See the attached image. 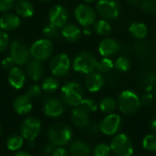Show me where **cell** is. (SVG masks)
Listing matches in <instances>:
<instances>
[{
    "instance_id": "obj_4",
    "label": "cell",
    "mask_w": 156,
    "mask_h": 156,
    "mask_svg": "<svg viewBox=\"0 0 156 156\" xmlns=\"http://www.w3.org/2000/svg\"><path fill=\"white\" fill-rule=\"evenodd\" d=\"M111 149L118 156H132L134 152L131 138L125 133L116 134L111 142Z\"/></svg>"
},
{
    "instance_id": "obj_55",
    "label": "cell",
    "mask_w": 156,
    "mask_h": 156,
    "mask_svg": "<svg viewBox=\"0 0 156 156\" xmlns=\"http://www.w3.org/2000/svg\"><path fill=\"white\" fill-rule=\"evenodd\" d=\"M155 96H156V90H155Z\"/></svg>"
},
{
    "instance_id": "obj_33",
    "label": "cell",
    "mask_w": 156,
    "mask_h": 156,
    "mask_svg": "<svg viewBox=\"0 0 156 156\" xmlns=\"http://www.w3.org/2000/svg\"><path fill=\"white\" fill-rule=\"evenodd\" d=\"M58 88V81L55 78H47L42 83V89L46 92H54Z\"/></svg>"
},
{
    "instance_id": "obj_2",
    "label": "cell",
    "mask_w": 156,
    "mask_h": 156,
    "mask_svg": "<svg viewBox=\"0 0 156 156\" xmlns=\"http://www.w3.org/2000/svg\"><path fill=\"white\" fill-rule=\"evenodd\" d=\"M48 136L51 144L57 146H63L67 144L72 137L71 129L64 123H56L50 127Z\"/></svg>"
},
{
    "instance_id": "obj_3",
    "label": "cell",
    "mask_w": 156,
    "mask_h": 156,
    "mask_svg": "<svg viewBox=\"0 0 156 156\" xmlns=\"http://www.w3.org/2000/svg\"><path fill=\"white\" fill-rule=\"evenodd\" d=\"M61 98L66 104L78 107L83 99L82 89L77 82L69 81L62 87Z\"/></svg>"
},
{
    "instance_id": "obj_21",
    "label": "cell",
    "mask_w": 156,
    "mask_h": 156,
    "mask_svg": "<svg viewBox=\"0 0 156 156\" xmlns=\"http://www.w3.org/2000/svg\"><path fill=\"white\" fill-rule=\"evenodd\" d=\"M90 153V145L81 140L74 141L69 146V154L72 156H89Z\"/></svg>"
},
{
    "instance_id": "obj_38",
    "label": "cell",
    "mask_w": 156,
    "mask_h": 156,
    "mask_svg": "<svg viewBox=\"0 0 156 156\" xmlns=\"http://www.w3.org/2000/svg\"><path fill=\"white\" fill-rule=\"evenodd\" d=\"M41 93V89L38 85H32L28 88L27 90V95L30 98H36L37 96H39V94Z\"/></svg>"
},
{
    "instance_id": "obj_53",
    "label": "cell",
    "mask_w": 156,
    "mask_h": 156,
    "mask_svg": "<svg viewBox=\"0 0 156 156\" xmlns=\"http://www.w3.org/2000/svg\"><path fill=\"white\" fill-rule=\"evenodd\" d=\"M1 133H2V129H1V125H0V135H1Z\"/></svg>"
},
{
    "instance_id": "obj_25",
    "label": "cell",
    "mask_w": 156,
    "mask_h": 156,
    "mask_svg": "<svg viewBox=\"0 0 156 156\" xmlns=\"http://www.w3.org/2000/svg\"><path fill=\"white\" fill-rule=\"evenodd\" d=\"M16 11L23 17H30L34 15L35 9L30 2L27 0H19L16 4Z\"/></svg>"
},
{
    "instance_id": "obj_1",
    "label": "cell",
    "mask_w": 156,
    "mask_h": 156,
    "mask_svg": "<svg viewBox=\"0 0 156 156\" xmlns=\"http://www.w3.org/2000/svg\"><path fill=\"white\" fill-rule=\"evenodd\" d=\"M119 110L123 114H133L141 106L140 97L133 90H126L121 92L118 98Z\"/></svg>"
},
{
    "instance_id": "obj_6",
    "label": "cell",
    "mask_w": 156,
    "mask_h": 156,
    "mask_svg": "<svg viewBox=\"0 0 156 156\" xmlns=\"http://www.w3.org/2000/svg\"><path fill=\"white\" fill-rule=\"evenodd\" d=\"M97 13L105 20H112L118 17L121 6L117 0H99L96 4Z\"/></svg>"
},
{
    "instance_id": "obj_28",
    "label": "cell",
    "mask_w": 156,
    "mask_h": 156,
    "mask_svg": "<svg viewBox=\"0 0 156 156\" xmlns=\"http://www.w3.org/2000/svg\"><path fill=\"white\" fill-rule=\"evenodd\" d=\"M24 143V138L17 134H13L8 137L6 141V146L10 151H17L19 150Z\"/></svg>"
},
{
    "instance_id": "obj_29",
    "label": "cell",
    "mask_w": 156,
    "mask_h": 156,
    "mask_svg": "<svg viewBox=\"0 0 156 156\" xmlns=\"http://www.w3.org/2000/svg\"><path fill=\"white\" fill-rule=\"evenodd\" d=\"M114 67L113 61L109 58H102L100 60H97L96 69L100 73H108Z\"/></svg>"
},
{
    "instance_id": "obj_44",
    "label": "cell",
    "mask_w": 156,
    "mask_h": 156,
    "mask_svg": "<svg viewBox=\"0 0 156 156\" xmlns=\"http://www.w3.org/2000/svg\"><path fill=\"white\" fill-rule=\"evenodd\" d=\"M52 156H68V152L62 147H58L53 151Z\"/></svg>"
},
{
    "instance_id": "obj_24",
    "label": "cell",
    "mask_w": 156,
    "mask_h": 156,
    "mask_svg": "<svg viewBox=\"0 0 156 156\" xmlns=\"http://www.w3.org/2000/svg\"><path fill=\"white\" fill-rule=\"evenodd\" d=\"M43 73H44V69L40 61L35 59L29 63L27 67V74L31 80L35 81L39 80L42 78Z\"/></svg>"
},
{
    "instance_id": "obj_5",
    "label": "cell",
    "mask_w": 156,
    "mask_h": 156,
    "mask_svg": "<svg viewBox=\"0 0 156 156\" xmlns=\"http://www.w3.org/2000/svg\"><path fill=\"white\" fill-rule=\"evenodd\" d=\"M97 59L90 53L87 51H83L79 53L73 61V69L77 72H80L83 74H90L94 71L96 69Z\"/></svg>"
},
{
    "instance_id": "obj_40",
    "label": "cell",
    "mask_w": 156,
    "mask_h": 156,
    "mask_svg": "<svg viewBox=\"0 0 156 156\" xmlns=\"http://www.w3.org/2000/svg\"><path fill=\"white\" fill-rule=\"evenodd\" d=\"M14 5V0H0V12H6Z\"/></svg>"
},
{
    "instance_id": "obj_43",
    "label": "cell",
    "mask_w": 156,
    "mask_h": 156,
    "mask_svg": "<svg viewBox=\"0 0 156 156\" xmlns=\"http://www.w3.org/2000/svg\"><path fill=\"white\" fill-rule=\"evenodd\" d=\"M14 64H15V62H14V60L11 58V57H6V58H5L2 60V66H3V68L5 69H9L14 68V67H13Z\"/></svg>"
},
{
    "instance_id": "obj_10",
    "label": "cell",
    "mask_w": 156,
    "mask_h": 156,
    "mask_svg": "<svg viewBox=\"0 0 156 156\" xmlns=\"http://www.w3.org/2000/svg\"><path fill=\"white\" fill-rule=\"evenodd\" d=\"M74 16L77 21L83 27H90L96 21V12L87 5H79L74 9Z\"/></svg>"
},
{
    "instance_id": "obj_12",
    "label": "cell",
    "mask_w": 156,
    "mask_h": 156,
    "mask_svg": "<svg viewBox=\"0 0 156 156\" xmlns=\"http://www.w3.org/2000/svg\"><path fill=\"white\" fill-rule=\"evenodd\" d=\"M122 126V119L118 114L110 113L100 123V130L106 135H115Z\"/></svg>"
},
{
    "instance_id": "obj_48",
    "label": "cell",
    "mask_w": 156,
    "mask_h": 156,
    "mask_svg": "<svg viewBox=\"0 0 156 156\" xmlns=\"http://www.w3.org/2000/svg\"><path fill=\"white\" fill-rule=\"evenodd\" d=\"M14 156H31L28 153H27V152H18V153H16V154Z\"/></svg>"
},
{
    "instance_id": "obj_19",
    "label": "cell",
    "mask_w": 156,
    "mask_h": 156,
    "mask_svg": "<svg viewBox=\"0 0 156 156\" xmlns=\"http://www.w3.org/2000/svg\"><path fill=\"white\" fill-rule=\"evenodd\" d=\"M71 121L73 124L79 128H86L90 123V116L80 107H76L71 112Z\"/></svg>"
},
{
    "instance_id": "obj_17",
    "label": "cell",
    "mask_w": 156,
    "mask_h": 156,
    "mask_svg": "<svg viewBox=\"0 0 156 156\" xmlns=\"http://www.w3.org/2000/svg\"><path fill=\"white\" fill-rule=\"evenodd\" d=\"M86 88L90 92H97L104 85V78L100 72H91L88 74L85 81Z\"/></svg>"
},
{
    "instance_id": "obj_31",
    "label": "cell",
    "mask_w": 156,
    "mask_h": 156,
    "mask_svg": "<svg viewBox=\"0 0 156 156\" xmlns=\"http://www.w3.org/2000/svg\"><path fill=\"white\" fill-rule=\"evenodd\" d=\"M143 146L146 151L156 153V134H148L143 140Z\"/></svg>"
},
{
    "instance_id": "obj_51",
    "label": "cell",
    "mask_w": 156,
    "mask_h": 156,
    "mask_svg": "<svg viewBox=\"0 0 156 156\" xmlns=\"http://www.w3.org/2000/svg\"><path fill=\"white\" fill-rule=\"evenodd\" d=\"M28 146L29 147H34L35 146V143H34V141H28Z\"/></svg>"
},
{
    "instance_id": "obj_39",
    "label": "cell",
    "mask_w": 156,
    "mask_h": 156,
    "mask_svg": "<svg viewBox=\"0 0 156 156\" xmlns=\"http://www.w3.org/2000/svg\"><path fill=\"white\" fill-rule=\"evenodd\" d=\"M140 100H141V104H143L144 106H149L152 104L154 101V96L152 92H146L142 96V98H140Z\"/></svg>"
},
{
    "instance_id": "obj_9",
    "label": "cell",
    "mask_w": 156,
    "mask_h": 156,
    "mask_svg": "<svg viewBox=\"0 0 156 156\" xmlns=\"http://www.w3.org/2000/svg\"><path fill=\"white\" fill-rule=\"evenodd\" d=\"M10 57L14 60L15 64L24 65L29 60L30 51L24 43L18 40H15L11 44Z\"/></svg>"
},
{
    "instance_id": "obj_37",
    "label": "cell",
    "mask_w": 156,
    "mask_h": 156,
    "mask_svg": "<svg viewBox=\"0 0 156 156\" xmlns=\"http://www.w3.org/2000/svg\"><path fill=\"white\" fill-rule=\"evenodd\" d=\"M135 51L136 53L141 56V57H144L148 54V51H149V47L147 45L146 42H144V41H139L136 46H135Z\"/></svg>"
},
{
    "instance_id": "obj_42",
    "label": "cell",
    "mask_w": 156,
    "mask_h": 156,
    "mask_svg": "<svg viewBox=\"0 0 156 156\" xmlns=\"http://www.w3.org/2000/svg\"><path fill=\"white\" fill-rule=\"evenodd\" d=\"M8 44V35L5 32L0 31V52L4 51Z\"/></svg>"
},
{
    "instance_id": "obj_8",
    "label": "cell",
    "mask_w": 156,
    "mask_h": 156,
    "mask_svg": "<svg viewBox=\"0 0 156 156\" xmlns=\"http://www.w3.org/2000/svg\"><path fill=\"white\" fill-rule=\"evenodd\" d=\"M40 131H41L40 122L33 117H29L26 119L20 126V132L22 137L27 139V141H34L40 133Z\"/></svg>"
},
{
    "instance_id": "obj_46",
    "label": "cell",
    "mask_w": 156,
    "mask_h": 156,
    "mask_svg": "<svg viewBox=\"0 0 156 156\" xmlns=\"http://www.w3.org/2000/svg\"><path fill=\"white\" fill-rule=\"evenodd\" d=\"M90 132L92 133H97L98 132H101L100 130V124L98 123H93L91 126H90Z\"/></svg>"
},
{
    "instance_id": "obj_20",
    "label": "cell",
    "mask_w": 156,
    "mask_h": 156,
    "mask_svg": "<svg viewBox=\"0 0 156 156\" xmlns=\"http://www.w3.org/2000/svg\"><path fill=\"white\" fill-rule=\"evenodd\" d=\"M20 26V18L11 13L3 15L0 17V27L4 30H14Z\"/></svg>"
},
{
    "instance_id": "obj_26",
    "label": "cell",
    "mask_w": 156,
    "mask_h": 156,
    "mask_svg": "<svg viewBox=\"0 0 156 156\" xmlns=\"http://www.w3.org/2000/svg\"><path fill=\"white\" fill-rule=\"evenodd\" d=\"M94 30L98 35L105 37V36L110 34V32L112 30V27H111L110 23L107 20L101 19V20L95 21V23H94Z\"/></svg>"
},
{
    "instance_id": "obj_35",
    "label": "cell",
    "mask_w": 156,
    "mask_h": 156,
    "mask_svg": "<svg viewBox=\"0 0 156 156\" xmlns=\"http://www.w3.org/2000/svg\"><path fill=\"white\" fill-rule=\"evenodd\" d=\"M142 83L144 87H154L156 84V74L153 71H146L142 75Z\"/></svg>"
},
{
    "instance_id": "obj_47",
    "label": "cell",
    "mask_w": 156,
    "mask_h": 156,
    "mask_svg": "<svg viewBox=\"0 0 156 156\" xmlns=\"http://www.w3.org/2000/svg\"><path fill=\"white\" fill-rule=\"evenodd\" d=\"M150 126H151L152 131H153V132H154V133L156 134V118H154V119L151 122Z\"/></svg>"
},
{
    "instance_id": "obj_18",
    "label": "cell",
    "mask_w": 156,
    "mask_h": 156,
    "mask_svg": "<svg viewBox=\"0 0 156 156\" xmlns=\"http://www.w3.org/2000/svg\"><path fill=\"white\" fill-rule=\"evenodd\" d=\"M14 109L19 115L27 114L32 110L31 98L27 95H20L14 101Z\"/></svg>"
},
{
    "instance_id": "obj_16",
    "label": "cell",
    "mask_w": 156,
    "mask_h": 156,
    "mask_svg": "<svg viewBox=\"0 0 156 156\" xmlns=\"http://www.w3.org/2000/svg\"><path fill=\"white\" fill-rule=\"evenodd\" d=\"M7 80L11 87H13L16 90L21 89L26 81V75L24 71L17 67H14L10 69L8 76H7Z\"/></svg>"
},
{
    "instance_id": "obj_22",
    "label": "cell",
    "mask_w": 156,
    "mask_h": 156,
    "mask_svg": "<svg viewBox=\"0 0 156 156\" xmlns=\"http://www.w3.org/2000/svg\"><path fill=\"white\" fill-rule=\"evenodd\" d=\"M80 33L81 32H80V29L79 28V27H77L74 24L65 25L61 30V34H62L63 37L69 42L77 41L80 37Z\"/></svg>"
},
{
    "instance_id": "obj_45",
    "label": "cell",
    "mask_w": 156,
    "mask_h": 156,
    "mask_svg": "<svg viewBox=\"0 0 156 156\" xmlns=\"http://www.w3.org/2000/svg\"><path fill=\"white\" fill-rule=\"evenodd\" d=\"M55 150V145L53 144H50L48 145H47L44 149V153L47 154V155H49V154H52L53 151Z\"/></svg>"
},
{
    "instance_id": "obj_36",
    "label": "cell",
    "mask_w": 156,
    "mask_h": 156,
    "mask_svg": "<svg viewBox=\"0 0 156 156\" xmlns=\"http://www.w3.org/2000/svg\"><path fill=\"white\" fill-rule=\"evenodd\" d=\"M141 7L145 12L156 14V0H144L142 1Z\"/></svg>"
},
{
    "instance_id": "obj_23",
    "label": "cell",
    "mask_w": 156,
    "mask_h": 156,
    "mask_svg": "<svg viewBox=\"0 0 156 156\" xmlns=\"http://www.w3.org/2000/svg\"><path fill=\"white\" fill-rule=\"evenodd\" d=\"M129 33L137 39H144L148 34V28L143 22H133L129 27Z\"/></svg>"
},
{
    "instance_id": "obj_50",
    "label": "cell",
    "mask_w": 156,
    "mask_h": 156,
    "mask_svg": "<svg viewBox=\"0 0 156 156\" xmlns=\"http://www.w3.org/2000/svg\"><path fill=\"white\" fill-rule=\"evenodd\" d=\"M126 1L131 5H137L138 3L141 2V0H126Z\"/></svg>"
},
{
    "instance_id": "obj_15",
    "label": "cell",
    "mask_w": 156,
    "mask_h": 156,
    "mask_svg": "<svg viewBox=\"0 0 156 156\" xmlns=\"http://www.w3.org/2000/svg\"><path fill=\"white\" fill-rule=\"evenodd\" d=\"M64 112V106L58 99H49L44 105V113L51 118L61 116Z\"/></svg>"
},
{
    "instance_id": "obj_49",
    "label": "cell",
    "mask_w": 156,
    "mask_h": 156,
    "mask_svg": "<svg viewBox=\"0 0 156 156\" xmlns=\"http://www.w3.org/2000/svg\"><path fill=\"white\" fill-rule=\"evenodd\" d=\"M83 33H84L85 35H90V34H91V29H90L89 27H85V28H84V30H83Z\"/></svg>"
},
{
    "instance_id": "obj_30",
    "label": "cell",
    "mask_w": 156,
    "mask_h": 156,
    "mask_svg": "<svg viewBox=\"0 0 156 156\" xmlns=\"http://www.w3.org/2000/svg\"><path fill=\"white\" fill-rule=\"evenodd\" d=\"M80 107L83 109L85 112H87L88 113H90V112H94L95 111H97L98 103L92 98H86V99H82L80 104Z\"/></svg>"
},
{
    "instance_id": "obj_54",
    "label": "cell",
    "mask_w": 156,
    "mask_h": 156,
    "mask_svg": "<svg viewBox=\"0 0 156 156\" xmlns=\"http://www.w3.org/2000/svg\"><path fill=\"white\" fill-rule=\"evenodd\" d=\"M42 1H49V0H42Z\"/></svg>"
},
{
    "instance_id": "obj_13",
    "label": "cell",
    "mask_w": 156,
    "mask_h": 156,
    "mask_svg": "<svg viewBox=\"0 0 156 156\" xmlns=\"http://www.w3.org/2000/svg\"><path fill=\"white\" fill-rule=\"evenodd\" d=\"M69 15L67 9L62 5H55L48 13V20L51 26L60 28L66 25Z\"/></svg>"
},
{
    "instance_id": "obj_32",
    "label": "cell",
    "mask_w": 156,
    "mask_h": 156,
    "mask_svg": "<svg viewBox=\"0 0 156 156\" xmlns=\"http://www.w3.org/2000/svg\"><path fill=\"white\" fill-rule=\"evenodd\" d=\"M114 63V68L120 71V72H126L130 69V67H131V63H130V60L126 58V57H119Z\"/></svg>"
},
{
    "instance_id": "obj_11",
    "label": "cell",
    "mask_w": 156,
    "mask_h": 156,
    "mask_svg": "<svg viewBox=\"0 0 156 156\" xmlns=\"http://www.w3.org/2000/svg\"><path fill=\"white\" fill-rule=\"evenodd\" d=\"M70 68V59L68 55L60 53L56 55L50 62V69L53 75L57 77L65 76Z\"/></svg>"
},
{
    "instance_id": "obj_27",
    "label": "cell",
    "mask_w": 156,
    "mask_h": 156,
    "mask_svg": "<svg viewBox=\"0 0 156 156\" xmlns=\"http://www.w3.org/2000/svg\"><path fill=\"white\" fill-rule=\"evenodd\" d=\"M117 106V101L112 97H105L100 102V109L105 113H112L115 111Z\"/></svg>"
},
{
    "instance_id": "obj_41",
    "label": "cell",
    "mask_w": 156,
    "mask_h": 156,
    "mask_svg": "<svg viewBox=\"0 0 156 156\" xmlns=\"http://www.w3.org/2000/svg\"><path fill=\"white\" fill-rule=\"evenodd\" d=\"M43 33L45 36L47 37H56L58 35V31H57V27L51 26V25H48L47 27H45L43 28Z\"/></svg>"
},
{
    "instance_id": "obj_7",
    "label": "cell",
    "mask_w": 156,
    "mask_h": 156,
    "mask_svg": "<svg viewBox=\"0 0 156 156\" xmlns=\"http://www.w3.org/2000/svg\"><path fill=\"white\" fill-rule=\"evenodd\" d=\"M30 55L38 61L48 59L52 53L51 41L47 38H41L35 41L30 48Z\"/></svg>"
},
{
    "instance_id": "obj_14",
    "label": "cell",
    "mask_w": 156,
    "mask_h": 156,
    "mask_svg": "<svg viewBox=\"0 0 156 156\" xmlns=\"http://www.w3.org/2000/svg\"><path fill=\"white\" fill-rule=\"evenodd\" d=\"M98 49L103 58H109L119 51L120 44L112 37H106L100 42Z\"/></svg>"
},
{
    "instance_id": "obj_34",
    "label": "cell",
    "mask_w": 156,
    "mask_h": 156,
    "mask_svg": "<svg viewBox=\"0 0 156 156\" xmlns=\"http://www.w3.org/2000/svg\"><path fill=\"white\" fill-rule=\"evenodd\" d=\"M112 149L111 146L105 143L99 144L95 146L93 150V155L94 156H111Z\"/></svg>"
},
{
    "instance_id": "obj_52",
    "label": "cell",
    "mask_w": 156,
    "mask_h": 156,
    "mask_svg": "<svg viewBox=\"0 0 156 156\" xmlns=\"http://www.w3.org/2000/svg\"><path fill=\"white\" fill-rule=\"evenodd\" d=\"M85 2H87V3H93V2H95L96 0H84Z\"/></svg>"
}]
</instances>
